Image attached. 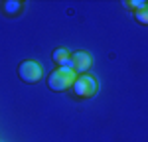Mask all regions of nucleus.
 I'll use <instances>...</instances> for the list:
<instances>
[{"label":"nucleus","mask_w":148,"mask_h":142,"mask_svg":"<svg viewBox=\"0 0 148 142\" xmlns=\"http://www.w3.org/2000/svg\"><path fill=\"white\" fill-rule=\"evenodd\" d=\"M77 79V73L73 69H69V67H57L49 73V77H47V87L51 89V91H57V93H61V91H67L69 87L75 83Z\"/></svg>","instance_id":"nucleus-1"},{"label":"nucleus","mask_w":148,"mask_h":142,"mask_svg":"<svg viewBox=\"0 0 148 142\" xmlns=\"http://www.w3.org/2000/svg\"><path fill=\"white\" fill-rule=\"evenodd\" d=\"M93 65V59L87 51H75V53H69V63L67 67L73 69L75 73H81L85 75V71H89Z\"/></svg>","instance_id":"nucleus-4"},{"label":"nucleus","mask_w":148,"mask_h":142,"mask_svg":"<svg viewBox=\"0 0 148 142\" xmlns=\"http://www.w3.org/2000/svg\"><path fill=\"white\" fill-rule=\"evenodd\" d=\"M126 6H130V8H136V10H140V8H146V2L144 0H132V2H125Z\"/></svg>","instance_id":"nucleus-8"},{"label":"nucleus","mask_w":148,"mask_h":142,"mask_svg":"<svg viewBox=\"0 0 148 142\" xmlns=\"http://www.w3.org/2000/svg\"><path fill=\"white\" fill-rule=\"evenodd\" d=\"M71 89H73L75 97H79V99H89V97H93V95L97 93V81L93 79L89 73L77 75V79L71 85Z\"/></svg>","instance_id":"nucleus-2"},{"label":"nucleus","mask_w":148,"mask_h":142,"mask_svg":"<svg viewBox=\"0 0 148 142\" xmlns=\"http://www.w3.org/2000/svg\"><path fill=\"white\" fill-rule=\"evenodd\" d=\"M134 18L138 20V24H148V8H140L134 12Z\"/></svg>","instance_id":"nucleus-7"},{"label":"nucleus","mask_w":148,"mask_h":142,"mask_svg":"<svg viewBox=\"0 0 148 142\" xmlns=\"http://www.w3.org/2000/svg\"><path fill=\"white\" fill-rule=\"evenodd\" d=\"M51 59H53V63H57V67H67L69 51L63 49V47H57V49H53V53H51Z\"/></svg>","instance_id":"nucleus-5"},{"label":"nucleus","mask_w":148,"mask_h":142,"mask_svg":"<svg viewBox=\"0 0 148 142\" xmlns=\"http://www.w3.org/2000/svg\"><path fill=\"white\" fill-rule=\"evenodd\" d=\"M42 75H44L42 65H40L38 61H32V59L20 63V67H18V77H20L24 83H30V85H32V83H38L42 79Z\"/></svg>","instance_id":"nucleus-3"},{"label":"nucleus","mask_w":148,"mask_h":142,"mask_svg":"<svg viewBox=\"0 0 148 142\" xmlns=\"http://www.w3.org/2000/svg\"><path fill=\"white\" fill-rule=\"evenodd\" d=\"M22 8H24V2H20V0H6V2H2V10L8 16H16L18 12H22Z\"/></svg>","instance_id":"nucleus-6"}]
</instances>
